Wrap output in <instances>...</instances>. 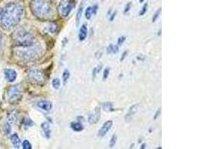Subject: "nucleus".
Masks as SVG:
<instances>
[{"mask_svg":"<svg viewBox=\"0 0 199 149\" xmlns=\"http://www.w3.org/2000/svg\"><path fill=\"white\" fill-rule=\"evenodd\" d=\"M116 135H113L112 138H111V143H110V147H113L116 144Z\"/></svg>","mask_w":199,"mask_h":149,"instance_id":"obj_26","label":"nucleus"},{"mask_svg":"<svg viewBox=\"0 0 199 149\" xmlns=\"http://www.w3.org/2000/svg\"><path fill=\"white\" fill-rule=\"evenodd\" d=\"M70 127H71V128L74 130V131H76V132L81 131V130H84V126L81 122H71V124H70Z\"/></svg>","mask_w":199,"mask_h":149,"instance_id":"obj_14","label":"nucleus"},{"mask_svg":"<svg viewBox=\"0 0 199 149\" xmlns=\"http://www.w3.org/2000/svg\"><path fill=\"white\" fill-rule=\"evenodd\" d=\"M160 113H161V109H159L157 112H156V114L154 115V119H157V117H158V115H160Z\"/></svg>","mask_w":199,"mask_h":149,"instance_id":"obj_32","label":"nucleus"},{"mask_svg":"<svg viewBox=\"0 0 199 149\" xmlns=\"http://www.w3.org/2000/svg\"><path fill=\"white\" fill-rule=\"evenodd\" d=\"M139 2H144V0H139Z\"/></svg>","mask_w":199,"mask_h":149,"instance_id":"obj_38","label":"nucleus"},{"mask_svg":"<svg viewBox=\"0 0 199 149\" xmlns=\"http://www.w3.org/2000/svg\"><path fill=\"white\" fill-rule=\"evenodd\" d=\"M38 106L40 108V109L43 110V111H51L52 108V104L50 102H49V101H46V100L40 101V102L38 103Z\"/></svg>","mask_w":199,"mask_h":149,"instance_id":"obj_10","label":"nucleus"},{"mask_svg":"<svg viewBox=\"0 0 199 149\" xmlns=\"http://www.w3.org/2000/svg\"><path fill=\"white\" fill-rule=\"evenodd\" d=\"M131 2H129L128 4L127 5H126V7H125V8H124V13H127L128 11H129L130 10V8H131Z\"/></svg>","mask_w":199,"mask_h":149,"instance_id":"obj_31","label":"nucleus"},{"mask_svg":"<svg viewBox=\"0 0 199 149\" xmlns=\"http://www.w3.org/2000/svg\"><path fill=\"white\" fill-rule=\"evenodd\" d=\"M102 107H103L104 110L105 111H113V104L111 103H109V102H106V103H104L102 104Z\"/></svg>","mask_w":199,"mask_h":149,"instance_id":"obj_17","label":"nucleus"},{"mask_svg":"<svg viewBox=\"0 0 199 149\" xmlns=\"http://www.w3.org/2000/svg\"><path fill=\"white\" fill-rule=\"evenodd\" d=\"M112 126H113V121L111 120L107 121V122H106L105 124L102 126V128H100L99 131H98V136H99V137H104V136H105V134L109 131L110 129L112 128Z\"/></svg>","mask_w":199,"mask_h":149,"instance_id":"obj_8","label":"nucleus"},{"mask_svg":"<svg viewBox=\"0 0 199 149\" xmlns=\"http://www.w3.org/2000/svg\"><path fill=\"white\" fill-rule=\"evenodd\" d=\"M137 107H138V105H134V106H133V107H131V108L130 109V111H129V113H128V114H127L126 116H130V117L132 116V115H133L136 113V112H137Z\"/></svg>","mask_w":199,"mask_h":149,"instance_id":"obj_22","label":"nucleus"},{"mask_svg":"<svg viewBox=\"0 0 199 149\" xmlns=\"http://www.w3.org/2000/svg\"><path fill=\"white\" fill-rule=\"evenodd\" d=\"M31 9L33 14L40 20H49L54 14L53 6L49 0H32Z\"/></svg>","mask_w":199,"mask_h":149,"instance_id":"obj_2","label":"nucleus"},{"mask_svg":"<svg viewBox=\"0 0 199 149\" xmlns=\"http://www.w3.org/2000/svg\"><path fill=\"white\" fill-rule=\"evenodd\" d=\"M4 130H5V133H7V134L11 132V126H10V124H8V123H6V124H5Z\"/></svg>","mask_w":199,"mask_h":149,"instance_id":"obj_27","label":"nucleus"},{"mask_svg":"<svg viewBox=\"0 0 199 149\" xmlns=\"http://www.w3.org/2000/svg\"><path fill=\"white\" fill-rule=\"evenodd\" d=\"M2 14H3V9L0 7V18L2 17Z\"/></svg>","mask_w":199,"mask_h":149,"instance_id":"obj_35","label":"nucleus"},{"mask_svg":"<svg viewBox=\"0 0 199 149\" xmlns=\"http://www.w3.org/2000/svg\"><path fill=\"white\" fill-rule=\"evenodd\" d=\"M29 78L31 81L36 84H39L44 83L46 80L44 72L42 70H38V69L31 70L29 73Z\"/></svg>","mask_w":199,"mask_h":149,"instance_id":"obj_5","label":"nucleus"},{"mask_svg":"<svg viewBox=\"0 0 199 149\" xmlns=\"http://www.w3.org/2000/svg\"><path fill=\"white\" fill-rule=\"evenodd\" d=\"M110 73V70L109 68H106L105 71H104V74H103V79L105 80L107 79V77H108Z\"/></svg>","mask_w":199,"mask_h":149,"instance_id":"obj_29","label":"nucleus"},{"mask_svg":"<svg viewBox=\"0 0 199 149\" xmlns=\"http://www.w3.org/2000/svg\"><path fill=\"white\" fill-rule=\"evenodd\" d=\"M83 11V4H81V6L79 7V10H78L77 12V16H76V21H77V23H79L80 19L81 17V14H82Z\"/></svg>","mask_w":199,"mask_h":149,"instance_id":"obj_19","label":"nucleus"},{"mask_svg":"<svg viewBox=\"0 0 199 149\" xmlns=\"http://www.w3.org/2000/svg\"><path fill=\"white\" fill-rule=\"evenodd\" d=\"M145 145H146L143 144V145H142V147H141V148H145Z\"/></svg>","mask_w":199,"mask_h":149,"instance_id":"obj_37","label":"nucleus"},{"mask_svg":"<svg viewBox=\"0 0 199 149\" xmlns=\"http://www.w3.org/2000/svg\"><path fill=\"white\" fill-rule=\"evenodd\" d=\"M148 3H146L144 5H143L142 10H141L140 13H139V15H140V16H143V15H144L147 12V10H148Z\"/></svg>","mask_w":199,"mask_h":149,"instance_id":"obj_23","label":"nucleus"},{"mask_svg":"<svg viewBox=\"0 0 199 149\" xmlns=\"http://www.w3.org/2000/svg\"><path fill=\"white\" fill-rule=\"evenodd\" d=\"M70 77V72L68 70H65L63 72V81H64V83L66 84V82L68 81L69 78Z\"/></svg>","mask_w":199,"mask_h":149,"instance_id":"obj_18","label":"nucleus"},{"mask_svg":"<svg viewBox=\"0 0 199 149\" xmlns=\"http://www.w3.org/2000/svg\"><path fill=\"white\" fill-rule=\"evenodd\" d=\"M15 44L18 47L30 48L36 45V39L30 33L25 31L18 32L15 37Z\"/></svg>","mask_w":199,"mask_h":149,"instance_id":"obj_3","label":"nucleus"},{"mask_svg":"<svg viewBox=\"0 0 199 149\" xmlns=\"http://www.w3.org/2000/svg\"><path fill=\"white\" fill-rule=\"evenodd\" d=\"M125 40V37H120V38L118 39V45H122V43H123V42Z\"/></svg>","mask_w":199,"mask_h":149,"instance_id":"obj_30","label":"nucleus"},{"mask_svg":"<svg viewBox=\"0 0 199 149\" xmlns=\"http://www.w3.org/2000/svg\"><path fill=\"white\" fill-rule=\"evenodd\" d=\"M102 66H98L97 67H96V68L93 70V78L96 76V74H98V72H100V70H102Z\"/></svg>","mask_w":199,"mask_h":149,"instance_id":"obj_28","label":"nucleus"},{"mask_svg":"<svg viewBox=\"0 0 199 149\" xmlns=\"http://www.w3.org/2000/svg\"><path fill=\"white\" fill-rule=\"evenodd\" d=\"M107 52L108 53H116L117 52H118L119 50V48L117 46H115V45H113V44H111L110 46L107 47Z\"/></svg>","mask_w":199,"mask_h":149,"instance_id":"obj_16","label":"nucleus"},{"mask_svg":"<svg viewBox=\"0 0 199 149\" xmlns=\"http://www.w3.org/2000/svg\"><path fill=\"white\" fill-rule=\"evenodd\" d=\"M87 36V28L86 25H83L80 29L79 34V39L80 41H83L86 39Z\"/></svg>","mask_w":199,"mask_h":149,"instance_id":"obj_11","label":"nucleus"},{"mask_svg":"<svg viewBox=\"0 0 199 149\" xmlns=\"http://www.w3.org/2000/svg\"><path fill=\"white\" fill-rule=\"evenodd\" d=\"M24 8L20 3L11 2L5 7L1 17V25L5 30L15 27L21 21L23 16Z\"/></svg>","mask_w":199,"mask_h":149,"instance_id":"obj_1","label":"nucleus"},{"mask_svg":"<svg viewBox=\"0 0 199 149\" xmlns=\"http://www.w3.org/2000/svg\"><path fill=\"white\" fill-rule=\"evenodd\" d=\"M11 140L12 144L14 145V146L15 147V148H19L20 145V139L17 134H13L11 137Z\"/></svg>","mask_w":199,"mask_h":149,"instance_id":"obj_15","label":"nucleus"},{"mask_svg":"<svg viewBox=\"0 0 199 149\" xmlns=\"http://www.w3.org/2000/svg\"><path fill=\"white\" fill-rule=\"evenodd\" d=\"M96 11H97V6L88 7L87 8L86 12H85V17L87 20H90L93 14H96Z\"/></svg>","mask_w":199,"mask_h":149,"instance_id":"obj_12","label":"nucleus"},{"mask_svg":"<svg viewBox=\"0 0 199 149\" xmlns=\"http://www.w3.org/2000/svg\"><path fill=\"white\" fill-rule=\"evenodd\" d=\"M41 128L43 130L44 133H45L46 137L48 138V139L50 138V137H51V129H50V125L49 124V123L47 122L42 123Z\"/></svg>","mask_w":199,"mask_h":149,"instance_id":"obj_13","label":"nucleus"},{"mask_svg":"<svg viewBox=\"0 0 199 149\" xmlns=\"http://www.w3.org/2000/svg\"><path fill=\"white\" fill-rule=\"evenodd\" d=\"M74 7H75V2L74 1L61 2L60 7H59V11H60L61 15L64 17L68 16Z\"/></svg>","mask_w":199,"mask_h":149,"instance_id":"obj_6","label":"nucleus"},{"mask_svg":"<svg viewBox=\"0 0 199 149\" xmlns=\"http://www.w3.org/2000/svg\"><path fill=\"white\" fill-rule=\"evenodd\" d=\"M127 53H128V52H124V53L123 54V56H122V58L121 59V61H123V59L124 58V57H125V55H126V54H127Z\"/></svg>","mask_w":199,"mask_h":149,"instance_id":"obj_36","label":"nucleus"},{"mask_svg":"<svg viewBox=\"0 0 199 149\" xmlns=\"http://www.w3.org/2000/svg\"><path fill=\"white\" fill-rule=\"evenodd\" d=\"M2 36L1 34H0V50H1L2 48Z\"/></svg>","mask_w":199,"mask_h":149,"instance_id":"obj_34","label":"nucleus"},{"mask_svg":"<svg viewBox=\"0 0 199 149\" xmlns=\"http://www.w3.org/2000/svg\"><path fill=\"white\" fill-rule=\"evenodd\" d=\"M5 78L7 79V81L9 82H13L16 80V71L14 70H11V69H6L4 72Z\"/></svg>","mask_w":199,"mask_h":149,"instance_id":"obj_9","label":"nucleus"},{"mask_svg":"<svg viewBox=\"0 0 199 149\" xmlns=\"http://www.w3.org/2000/svg\"><path fill=\"white\" fill-rule=\"evenodd\" d=\"M100 117H101V111H100V108L97 107L96 108L93 113L89 115L88 122L90 124H96L99 121Z\"/></svg>","mask_w":199,"mask_h":149,"instance_id":"obj_7","label":"nucleus"},{"mask_svg":"<svg viewBox=\"0 0 199 149\" xmlns=\"http://www.w3.org/2000/svg\"><path fill=\"white\" fill-rule=\"evenodd\" d=\"M60 85H61V81L58 78H55V79H53L52 86L54 88L57 89L59 87H60Z\"/></svg>","mask_w":199,"mask_h":149,"instance_id":"obj_21","label":"nucleus"},{"mask_svg":"<svg viewBox=\"0 0 199 149\" xmlns=\"http://www.w3.org/2000/svg\"><path fill=\"white\" fill-rule=\"evenodd\" d=\"M57 29V26L56 24H55V23H51L49 26V31L52 34L56 33Z\"/></svg>","mask_w":199,"mask_h":149,"instance_id":"obj_20","label":"nucleus"},{"mask_svg":"<svg viewBox=\"0 0 199 149\" xmlns=\"http://www.w3.org/2000/svg\"><path fill=\"white\" fill-rule=\"evenodd\" d=\"M161 8H160L159 10L156 11V13L154 14V16H153V20H153L154 22L157 20L158 17H159V16H160V14H161Z\"/></svg>","mask_w":199,"mask_h":149,"instance_id":"obj_25","label":"nucleus"},{"mask_svg":"<svg viewBox=\"0 0 199 149\" xmlns=\"http://www.w3.org/2000/svg\"><path fill=\"white\" fill-rule=\"evenodd\" d=\"M23 96V90L19 86H13L9 89L8 92V98L10 103H15L21 98Z\"/></svg>","mask_w":199,"mask_h":149,"instance_id":"obj_4","label":"nucleus"},{"mask_svg":"<svg viewBox=\"0 0 199 149\" xmlns=\"http://www.w3.org/2000/svg\"><path fill=\"white\" fill-rule=\"evenodd\" d=\"M23 148L24 149H31V145L30 144L28 140H25L23 142Z\"/></svg>","mask_w":199,"mask_h":149,"instance_id":"obj_24","label":"nucleus"},{"mask_svg":"<svg viewBox=\"0 0 199 149\" xmlns=\"http://www.w3.org/2000/svg\"><path fill=\"white\" fill-rule=\"evenodd\" d=\"M116 12H114V13H113V14H112V16H111V19H110V20H111V21H113V19H114V17H115V16H116Z\"/></svg>","mask_w":199,"mask_h":149,"instance_id":"obj_33","label":"nucleus"}]
</instances>
